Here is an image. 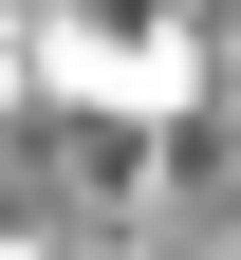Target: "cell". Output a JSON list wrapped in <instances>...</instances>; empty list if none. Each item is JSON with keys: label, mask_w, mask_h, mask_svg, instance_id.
Instances as JSON below:
<instances>
[{"label": "cell", "mask_w": 241, "mask_h": 260, "mask_svg": "<svg viewBox=\"0 0 241 260\" xmlns=\"http://www.w3.org/2000/svg\"><path fill=\"white\" fill-rule=\"evenodd\" d=\"M38 112L186 130L204 112V0H38Z\"/></svg>", "instance_id": "6da1fadb"}, {"label": "cell", "mask_w": 241, "mask_h": 260, "mask_svg": "<svg viewBox=\"0 0 241 260\" xmlns=\"http://www.w3.org/2000/svg\"><path fill=\"white\" fill-rule=\"evenodd\" d=\"M0 130H38V0H0Z\"/></svg>", "instance_id": "7a4b0ae2"}]
</instances>
